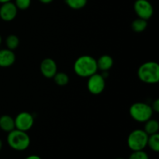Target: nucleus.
I'll return each mask as SVG.
<instances>
[{"instance_id": "1", "label": "nucleus", "mask_w": 159, "mask_h": 159, "mask_svg": "<svg viewBox=\"0 0 159 159\" xmlns=\"http://www.w3.org/2000/svg\"><path fill=\"white\" fill-rule=\"evenodd\" d=\"M96 60L90 55H82L76 59L74 63V71L77 75L89 78L97 72Z\"/></svg>"}, {"instance_id": "2", "label": "nucleus", "mask_w": 159, "mask_h": 159, "mask_svg": "<svg viewBox=\"0 0 159 159\" xmlns=\"http://www.w3.org/2000/svg\"><path fill=\"white\" fill-rule=\"evenodd\" d=\"M138 76L141 82L147 84L158 83L159 81V65L155 61L142 64L138 70Z\"/></svg>"}, {"instance_id": "3", "label": "nucleus", "mask_w": 159, "mask_h": 159, "mask_svg": "<svg viewBox=\"0 0 159 159\" xmlns=\"http://www.w3.org/2000/svg\"><path fill=\"white\" fill-rule=\"evenodd\" d=\"M7 143L11 148L16 151H24L30 144V138L26 132L14 129L9 132L7 136Z\"/></svg>"}, {"instance_id": "4", "label": "nucleus", "mask_w": 159, "mask_h": 159, "mask_svg": "<svg viewBox=\"0 0 159 159\" xmlns=\"http://www.w3.org/2000/svg\"><path fill=\"white\" fill-rule=\"evenodd\" d=\"M130 115L134 120L145 123L151 119L153 114L152 107L145 102H135L130 107Z\"/></svg>"}, {"instance_id": "5", "label": "nucleus", "mask_w": 159, "mask_h": 159, "mask_svg": "<svg viewBox=\"0 0 159 159\" xmlns=\"http://www.w3.org/2000/svg\"><path fill=\"white\" fill-rule=\"evenodd\" d=\"M148 134L144 130L137 129L129 134L127 144L133 152L144 150L148 144Z\"/></svg>"}, {"instance_id": "6", "label": "nucleus", "mask_w": 159, "mask_h": 159, "mask_svg": "<svg viewBox=\"0 0 159 159\" xmlns=\"http://www.w3.org/2000/svg\"><path fill=\"white\" fill-rule=\"evenodd\" d=\"M105 78L102 75L97 74V72L88 78L87 88L89 92L93 95L101 94L105 89Z\"/></svg>"}, {"instance_id": "7", "label": "nucleus", "mask_w": 159, "mask_h": 159, "mask_svg": "<svg viewBox=\"0 0 159 159\" xmlns=\"http://www.w3.org/2000/svg\"><path fill=\"white\" fill-rule=\"evenodd\" d=\"M134 8L139 18L148 20L153 16L154 8L148 0H136Z\"/></svg>"}, {"instance_id": "8", "label": "nucleus", "mask_w": 159, "mask_h": 159, "mask_svg": "<svg viewBox=\"0 0 159 159\" xmlns=\"http://www.w3.org/2000/svg\"><path fill=\"white\" fill-rule=\"evenodd\" d=\"M14 121L16 129L26 132L30 130L34 126V118L32 114L28 112H22L16 116Z\"/></svg>"}, {"instance_id": "9", "label": "nucleus", "mask_w": 159, "mask_h": 159, "mask_svg": "<svg viewBox=\"0 0 159 159\" xmlns=\"http://www.w3.org/2000/svg\"><path fill=\"white\" fill-rule=\"evenodd\" d=\"M18 9L15 3L11 2L3 3L0 7V18L6 22L13 20L16 17Z\"/></svg>"}, {"instance_id": "10", "label": "nucleus", "mask_w": 159, "mask_h": 159, "mask_svg": "<svg viewBox=\"0 0 159 159\" xmlns=\"http://www.w3.org/2000/svg\"><path fill=\"white\" fill-rule=\"evenodd\" d=\"M40 71L44 77L51 79L57 72V64L53 59L45 58L40 63Z\"/></svg>"}, {"instance_id": "11", "label": "nucleus", "mask_w": 159, "mask_h": 159, "mask_svg": "<svg viewBox=\"0 0 159 159\" xmlns=\"http://www.w3.org/2000/svg\"><path fill=\"white\" fill-rule=\"evenodd\" d=\"M16 61V55L13 51L9 49L0 50V67L8 68L12 66Z\"/></svg>"}, {"instance_id": "12", "label": "nucleus", "mask_w": 159, "mask_h": 159, "mask_svg": "<svg viewBox=\"0 0 159 159\" xmlns=\"http://www.w3.org/2000/svg\"><path fill=\"white\" fill-rule=\"evenodd\" d=\"M0 128L6 132H10L16 129L15 121L12 116L9 115H2L0 116Z\"/></svg>"}, {"instance_id": "13", "label": "nucleus", "mask_w": 159, "mask_h": 159, "mask_svg": "<svg viewBox=\"0 0 159 159\" xmlns=\"http://www.w3.org/2000/svg\"><path fill=\"white\" fill-rule=\"evenodd\" d=\"M96 62H97L98 69H100L101 71H107L110 70L113 65V58L108 54L102 55L96 61Z\"/></svg>"}, {"instance_id": "14", "label": "nucleus", "mask_w": 159, "mask_h": 159, "mask_svg": "<svg viewBox=\"0 0 159 159\" xmlns=\"http://www.w3.org/2000/svg\"><path fill=\"white\" fill-rule=\"evenodd\" d=\"M159 130V123L158 120L154 119H149L145 122V125H144V131L148 134V135L154 134H157Z\"/></svg>"}, {"instance_id": "15", "label": "nucleus", "mask_w": 159, "mask_h": 159, "mask_svg": "<svg viewBox=\"0 0 159 159\" xmlns=\"http://www.w3.org/2000/svg\"><path fill=\"white\" fill-rule=\"evenodd\" d=\"M148 26L147 20L144 19L138 18L134 20L131 23V28L134 32L141 33L145 30V29Z\"/></svg>"}, {"instance_id": "16", "label": "nucleus", "mask_w": 159, "mask_h": 159, "mask_svg": "<svg viewBox=\"0 0 159 159\" xmlns=\"http://www.w3.org/2000/svg\"><path fill=\"white\" fill-rule=\"evenodd\" d=\"M147 145H148L149 148L154 152H159V134L158 133L148 135Z\"/></svg>"}, {"instance_id": "17", "label": "nucleus", "mask_w": 159, "mask_h": 159, "mask_svg": "<svg viewBox=\"0 0 159 159\" xmlns=\"http://www.w3.org/2000/svg\"><path fill=\"white\" fill-rule=\"evenodd\" d=\"M53 78L55 83L59 86H65L69 82V78L65 72H57Z\"/></svg>"}, {"instance_id": "18", "label": "nucleus", "mask_w": 159, "mask_h": 159, "mask_svg": "<svg viewBox=\"0 0 159 159\" xmlns=\"http://www.w3.org/2000/svg\"><path fill=\"white\" fill-rule=\"evenodd\" d=\"M6 44L8 49L14 51L18 48L19 44H20V40H19L17 36L13 35V34L9 35L6 40Z\"/></svg>"}, {"instance_id": "19", "label": "nucleus", "mask_w": 159, "mask_h": 159, "mask_svg": "<svg viewBox=\"0 0 159 159\" xmlns=\"http://www.w3.org/2000/svg\"><path fill=\"white\" fill-rule=\"evenodd\" d=\"M88 0H65L66 4L73 9H80L85 7Z\"/></svg>"}, {"instance_id": "20", "label": "nucleus", "mask_w": 159, "mask_h": 159, "mask_svg": "<svg viewBox=\"0 0 159 159\" xmlns=\"http://www.w3.org/2000/svg\"><path fill=\"white\" fill-rule=\"evenodd\" d=\"M129 159H149L148 155L143 150L134 151L133 153L130 155Z\"/></svg>"}, {"instance_id": "21", "label": "nucleus", "mask_w": 159, "mask_h": 159, "mask_svg": "<svg viewBox=\"0 0 159 159\" xmlns=\"http://www.w3.org/2000/svg\"><path fill=\"white\" fill-rule=\"evenodd\" d=\"M31 4V0H15V5L17 9L25 10L28 9Z\"/></svg>"}, {"instance_id": "22", "label": "nucleus", "mask_w": 159, "mask_h": 159, "mask_svg": "<svg viewBox=\"0 0 159 159\" xmlns=\"http://www.w3.org/2000/svg\"><path fill=\"white\" fill-rule=\"evenodd\" d=\"M153 110V112H156V113H158L159 112V99H155L153 102L152 105L151 106Z\"/></svg>"}, {"instance_id": "23", "label": "nucleus", "mask_w": 159, "mask_h": 159, "mask_svg": "<svg viewBox=\"0 0 159 159\" xmlns=\"http://www.w3.org/2000/svg\"><path fill=\"white\" fill-rule=\"evenodd\" d=\"M25 159H41L40 156L38 155H30V156L26 157Z\"/></svg>"}, {"instance_id": "24", "label": "nucleus", "mask_w": 159, "mask_h": 159, "mask_svg": "<svg viewBox=\"0 0 159 159\" xmlns=\"http://www.w3.org/2000/svg\"><path fill=\"white\" fill-rule=\"evenodd\" d=\"M39 1L43 4H48V3H51L53 0H39Z\"/></svg>"}, {"instance_id": "25", "label": "nucleus", "mask_w": 159, "mask_h": 159, "mask_svg": "<svg viewBox=\"0 0 159 159\" xmlns=\"http://www.w3.org/2000/svg\"><path fill=\"white\" fill-rule=\"evenodd\" d=\"M10 1H11V0H0V3L3 4V3L8 2H10Z\"/></svg>"}, {"instance_id": "26", "label": "nucleus", "mask_w": 159, "mask_h": 159, "mask_svg": "<svg viewBox=\"0 0 159 159\" xmlns=\"http://www.w3.org/2000/svg\"><path fill=\"white\" fill-rule=\"evenodd\" d=\"M2 141L0 140V151L2 150Z\"/></svg>"}, {"instance_id": "27", "label": "nucleus", "mask_w": 159, "mask_h": 159, "mask_svg": "<svg viewBox=\"0 0 159 159\" xmlns=\"http://www.w3.org/2000/svg\"><path fill=\"white\" fill-rule=\"evenodd\" d=\"M1 43H2V37L1 36H0V44H1Z\"/></svg>"}, {"instance_id": "28", "label": "nucleus", "mask_w": 159, "mask_h": 159, "mask_svg": "<svg viewBox=\"0 0 159 159\" xmlns=\"http://www.w3.org/2000/svg\"><path fill=\"white\" fill-rule=\"evenodd\" d=\"M116 159H124V158H116Z\"/></svg>"}]
</instances>
